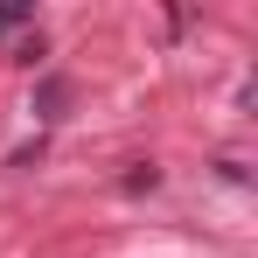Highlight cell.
<instances>
[{"mask_svg":"<svg viewBox=\"0 0 258 258\" xmlns=\"http://www.w3.org/2000/svg\"><path fill=\"white\" fill-rule=\"evenodd\" d=\"M63 105H70V84H63V77H42V91H35V112H42V119H63Z\"/></svg>","mask_w":258,"mask_h":258,"instance_id":"obj_1","label":"cell"},{"mask_svg":"<svg viewBox=\"0 0 258 258\" xmlns=\"http://www.w3.org/2000/svg\"><path fill=\"white\" fill-rule=\"evenodd\" d=\"M21 21H28V7H0V35H7V28H21Z\"/></svg>","mask_w":258,"mask_h":258,"instance_id":"obj_2","label":"cell"}]
</instances>
